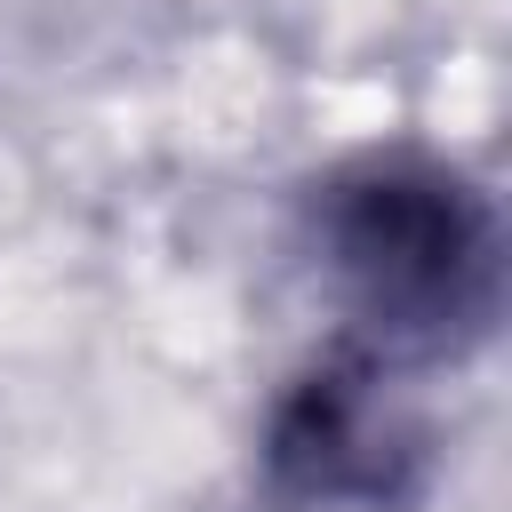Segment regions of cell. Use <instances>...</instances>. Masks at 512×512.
I'll return each mask as SVG.
<instances>
[{
    "label": "cell",
    "instance_id": "7a4b0ae2",
    "mask_svg": "<svg viewBox=\"0 0 512 512\" xmlns=\"http://www.w3.org/2000/svg\"><path fill=\"white\" fill-rule=\"evenodd\" d=\"M264 480L304 512H400L424 488V432L384 392L376 360L296 376L264 424Z\"/></svg>",
    "mask_w": 512,
    "mask_h": 512
},
{
    "label": "cell",
    "instance_id": "6da1fadb",
    "mask_svg": "<svg viewBox=\"0 0 512 512\" xmlns=\"http://www.w3.org/2000/svg\"><path fill=\"white\" fill-rule=\"evenodd\" d=\"M312 240L336 296L384 352L440 360L496 328L504 240L488 200L424 152H360L312 200Z\"/></svg>",
    "mask_w": 512,
    "mask_h": 512
}]
</instances>
